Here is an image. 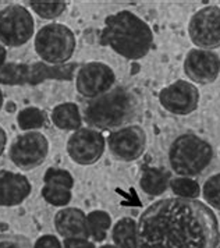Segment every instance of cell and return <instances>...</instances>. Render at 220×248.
Segmentation results:
<instances>
[{
  "instance_id": "obj_1",
  "label": "cell",
  "mask_w": 220,
  "mask_h": 248,
  "mask_svg": "<svg viewBox=\"0 0 220 248\" xmlns=\"http://www.w3.org/2000/svg\"><path fill=\"white\" fill-rule=\"evenodd\" d=\"M219 243L218 217L198 200L156 201L138 222V248H218Z\"/></svg>"
},
{
  "instance_id": "obj_2",
  "label": "cell",
  "mask_w": 220,
  "mask_h": 248,
  "mask_svg": "<svg viewBox=\"0 0 220 248\" xmlns=\"http://www.w3.org/2000/svg\"><path fill=\"white\" fill-rule=\"evenodd\" d=\"M99 42L128 60H140L149 53L154 45V34L137 14L121 10L105 20Z\"/></svg>"
},
{
  "instance_id": "obj_3",
  "label": "cell",
  "mask_w": 220,
  "mask_h": 248,
  "mask_svg": "<svg viewBox=\"0 0 220 248\" xmlns=\"http://www.w3.org/2000/svg\"><path fill=\"white\" fill-rule=\"evenodd\" d=\"M140 113V99L131 90L116 87L91 99L85 106L84 122L95 130H117L132 122Z\"/></svg>"
},
{
  "instance_id": "obj_4",
  "label": "cell",
  "mask_w": 220,
  "mask_h": 248,
  "mask_svg": "<svg viewBox=\"0 0 220 248\" xmlns=\"http://www.w3.org/2000/svg\"><path fill=\"white\" fill-rule=\"evenodd\" d=\"M213 160V148L208 141L195 134L177 137L169 148V163L181 177L202 174Z\"/></svg>"
},
{
  "instance_id": "obj_5",
  "label": "cell",
  "mask_w": 220,
  "mask_h": 248,
  "mask_svg": "<svg viewBox=\"0 0 220 248\" xmlns=\"http://www.w3.org/2000/svg\"><path fill=\"white\" fill-rule=\"evenodd\" d=\"M77 63H66L60 66L47 64L45 62L35 63H6L0 70V84L20 87L39 85L45 81H71L74 78Z\"/></svg>"
},
{
  "instance_id": "obj_6",
  "label": "cell",
  "mask_w": 220,
  "mask_h": 248,
  "mask_svg": "<svg viewBox=\"0 0 220 248\" xmlns=\"http://www.w3.org/2000/svg\"><path fill=\"white\" fill-rule=\"evenodd\" d=\"M35 52L42 62L53 66L66 64L74 55L77 41L74 32L60 23L44 25L35 35Z\"/></svg>"
},
{
  "instance_id": "obj_7",
  "label": "cell",
  "mask_w": 220,
  "mask_h": 248,
  "mask_svg": "<svg viewBox=\"0 0 220 248\" xmlns=\"http://www.w3.org/2000/svg\"><path fill=\"white\" fill-rule=\"evenodd\" d=\"M35 31L32 14L21 4H10L0 10V44L18 47L31 41Z\"/></svg>"
},
{
  "instance_id": "obj_8",
  "label": "cell",
  "mask_w": 220,
  "mask_h": 248,
  "mask_svg": "<svg viewBox=\"0 0 220 248\" xmlns=\"http://www.w3.org/2000/svg\"><path fill=\"white\" fill-rule=\"evenodd\" d=\"M49 154L47 138L38 131H25L10 145V160L21 170H32L41 166Z\"/></svg>"
},
{
  "instance_id": "obj_9",
  "label": "cell",
  "mask_w": 220,
  "mask_h": 248,
  "mask_svg": "<svg viewBox=\"0 0 220 248\" xmlns=\"http://www.w3.org/2000/svg\"><path fill=\"white\" fill-rule=\"evenodd\" d=\"M188 34L199 49L220 47V7L206 6L195 13L188 24Z\"/></svg>"
},
{
  "instance_id": "obj_10",
  "label": "cell",
  "mask_w": 220,
  "mask_h": 248,
  "mask_svg": "<svg viewBox=\"0 0 220 248\" xmlns=\"http://www.w3.org/2000/svg\"><path fill=\"white\" fill-rule=\"evenodd\" d=\"M105 137L98 130L81 127L67 141V154L73 162L82 166L96 163L105 152Z\"/></svg>"
},
{
  "instance_id": "obj_11",
  "label": "cell",
  "mask_w": 220,
  "mask_h": 248,
  "mask_svg": "<svg viewBox=\"0 0 220 248\" xmlns=\"http://www.w3.org/2000/svg\"><path fill=\"white\" fill-rule=\"evenodd\" d=\"M116 82L113 68L102 62H91L81 66L76 77V90L88 99H95L111 90Z\"/></svg>"
},
{
  "instance_id": "obj_12",
  "label": "cell",
  "mask_w": 220,
  "mask_h": 248,
  "mask_svg": "<svg viewBox=\"0 0 220 248\" xmlns=\"http://www.w3.org/2000/svg\"><path fill=\"white\" fill-rule=\"evenodd\" d=\"M108 145L114 158L123 162H134L145 152L146 134L142 127L137 124L126 125L110 133Z\"/></svg>"
},
{
  "instance_id": "obj_13",
  "label": "cell",
  "mask_w": 220,
  "mask_h": 248,
  "mask_svg": "<svg viewBox=\"0 0 220 248\" xmlns=\"http://www.w3.org/2000/svg\"><path fill=\"white\" fill-rule=\"evenodd\" d=\"M159 102L167 112L177 116H187L198 108L199 91L194 84L178 79L160 91Z\"/></svg>"
},
{
  "instance_id": "obj_14",
  "label": "cell",
  "mask_w": 220,
  "mask_h": 248,
  "mask_svg": "<svg viewBox=\"0 0 220 248\" xmlns=\"http://www.w3.org/2000/svg\"><path fill=\"white\" fill-rule=\"evenodd\" d=\"M184 73L201 85L215 82L220 74V57L212 50L191 49L184 60Z\"/></svg>"
},
{
  "instance_id": "obj_15",
  "label": "cell",
  "mask_w": 220,
  "mask_h": 248,
  "mask_svg": "<svg viewBox=\"0 0 220 248\" xmlns=\"http://www.w3.org/2000/svg\"><path fill=\"white\" fill-rule=\"evenodd\" d=\"M32 186L21 174L10 170H0V206H17L31 194Z\"/></svg>"
},
{
  "instance_id": "obj_16",
  "label": "cell",
  "mask_w": 220,
  "mask_h": 248,
  "mask_svg": "<svg viewBox=\"0 0 220 248\" xmlns=\"http://www.w3.org/2000/svg\"><path fill=\"white\" fill-rule=\"evenodd\" d=\"M55 227L64 238L85 237L88 238L87 215L78 208H63L55 215Z\"/></svg>"
},
{
  "instance_id": "obj_17",
  "label": "cell",
  "mask_w": 220,
  "mask_h": 248,
  "mask_svg": "<svg viewBox=\"0 0 220 248\" xmlns=\"http://www.w3.org/2000/svg\"><path fill=\"white\" fill-rule=\"evenodd\" d=\"M52 122L57 128L64 131H77L81 128L82 116L79 108L73 102L57 105L52 110Z\"/></svg>"
},
{
  "instance_id": "obj_18",
  "label": "cell",
  "mask_w": 220,
  "mask_h": 248,
  "mask_svg": "<svg viewBox=\"0 0 220 248\" xmlns=\"http://www.w3.org/2000/svg\"><path fill=\"white\" fill-rule=\"evenodd\" d=\"M111 238L117 248H138V223L132 217H121L111 229Z\"/></svg>"
},
{
  "instance_id": "obj_19",
  "label": "cell",
  "mask_w": 220,
  "mask_h": 248,
  "mask_svg": "<svg viewBox=\"0 0 220 248\" xmlns=\"http://www.w3.org/2000/svg\"><path fill=\"white\" fill-rule=\"evenodd\" d=\"M170 176L165 170L157 168H145L140 179L142 191L148 195H162L170 187Z\"/></svg>"
},
{
  "instance_id": "obj_20",
  "label": "cell",
  "mask_w": 220,
  "mask_h": 248,
  "mask_svg": "<svg viewBox=\"0 0 220 248\" xmlns=\"http://www.w3.org/2000/svg\"><path fill=\"white\" fill-rule=\"evenodd\" d=\"M87 226H88L89 237L94 241L102 243L106 237L111 226V217L105 211H92L87 215Z\"/></svg>"
},
{
  "instance_id": "obj_21",
  "label": "cell",
  "mask_w": 220,
  "mask_h": 248,
  "mask_svg": "<svg viewBox=\"0 0 220 248\" xmlns=\"http://www.w3.org/2000/svg\"><path fill=\"white\" fill-rule=\"evenodd\" d=\"M30 6L41 18L55 20L60 17L67 9V3L63 0H32Z\"/></svg>"
},
{
  "instance_id": "obj_22",
  "label": "cell",
  "mask_w": 220,
  "mask_h": 248,
  "mask_svg": "<svg viewBox=\"0 0 220 248\" xmlns=\"http://www.w3.org/2000/svg\"><path fill=\"white\" fill-rule=\"evenodd\" d=\"M46 122L45 112L38 108H25L17 114V124L24 131H35L44 127Z\"/></svg>"
},
{
  "instance_id": "obj_23",
  "label": "cell",
  "mask_w": 220,
  "mask_h": 248,
  "mask_svg": "<svg viewBox=\"0 0 220 248\" xmlns=\"http://www.w3.org/2000/svg\"><path fill=\"white\" fill-rule=\"evenodd\" d=\"M170 188L178 198H188V200H197L202 188L199 187L198 181L192 177H176L170 180Z\"/></svg>"
},
{
  "instance_id": "obj_24",
  "label": "cell",
  "mask_w": 220,
  "mask_h": 248,
  "mask_svg": "<svg viewBox=\"0 0 220 248\" xmlns=\"http://www.w3.org/2000/svg\"><path fill=\"white\" fill-rule=\"evenodd\" d=\"M41 194L45 201L53 206H66L71 201V190L53 184H45Z\"/></svg>"
},
{
  "instance_id": "obj_25",
  "label": "cell",
  "mask_w": 220,
  "mask_h": 248,
  "mask_svg": "<svg viewBox=\"0 0 220 248\" xmlns=\"http://www.w3.org/2000/svg\"><path fill=\"white\" fill-rule=\"evenodd\" d=\"M201 194L204 195V200L209 203L212 208L220 211V173L210 176L209 179L205 181Z\"/></svg>"
},
{
  "instance_id": "obj_26",
  "label": "cell",
  "mask_w": 220,
  "mask_h": 248,
  "mask_svg": "<svg viewBox=\"0 0 220 248\" xmlns=\"http://www.w3.org/2000/svg\"><path fill=\"white\" fill-rule=\"evenodd\" d=\"M45 184H53L59 187H64L67 190H71L74 187V179L73 176L64 169L59 168H49L45 171L44 176Z\"/></svg>"
},
{
  "instance_id": "obj_27",
  "label": "cell",
  "mask_w": 220,
  "mask_h": 248,
  "mask_svg": "<svg viewBox=\"0 0 220 248\" xmlns=\"http://www.w3.org/2000/svg\"><path fill=\"white\" fill-rule=\"evenodd\" d=\"M0 248H33L28 237L13 233L0 234Z\"/></svg>"
},
{
  "instance_id": "obj_28",
  "label": "cell",
  "mask_w": 220,
  "mask_h": 248,
  "mask_svg": "<svg viewBox=\"0 0 220 248\" xmlns=\"http://www.w3.org/2000/svg\"><path fill=\"white\" fill-rule=\"evenodd\" d=\"M33 248H63V246L60 240L53 234H44L35 241Z\"/></svg>"
},
{
  "instance_id": "obj_29",
  "label": "cell",
  "mask_w": 220,
  "mask_h": 248,
  "mask_svg": "<svg viewBox=\"0 0 220 248\" xmlns=\"http://www.w3.org/2000/svg\"><path fill=\"white\" fill-rule=\"evenodd\" d=\"M63 248H96L92 241H89L85 237H71L64 238Z\"/></svg>"
},
{
  "instance_id": "obj_30",
  "label": "cell",
  "mask_w": 220,
  "mask_h": 248,
  "mask_svg": "<svg viewBox=\"0 0 220 248\" xmlns=\"http://www.w3.org/2000/svg\"><path fill=\"white\" fill-rule=\"evenodd\" d=\"M6 145H7V134H6L4 128L0 127V156L3 155V152L6 149Z\"/></svg>"
},
{
  "instance_id": "obj_31",
  "label": "cell",
  "mask_w": 220,
  "mask_h": 248,
  "mask_svg": "<svg viewBox=\"0 0 220 248\" xmlns=\"http://www.w3.org/2000/svg\"><path fill=\"white\" fill-rule=\"evenodd\" d=\"M6 56H7L6 47L0 44V70L3 68V66H4V64H6Z\"/></svg>"
},
{
  "instance_id": "obj_32",
  "label": "cell",
  "mask_w": 220,
  "mask_h": 248,
  "mask_svg": "<svg viewBox=\"0 0 220 248\" xmlns=\"http://www.w3.org/2000/svg\"><path fill=\"white\" fill-rule=\"evenodd\" d=\"M16 109V105H14V102H9V105H7V110L9 112H13Z\"/></svg>"
},
{
  "instance_id": "obj_33",
  "label": "cell",
  "mask_w": 220,
  "mask_h": 248,
  "mask_svg": "<svg viewBox=\"0 0 220 248\" xmlns=\"http://www.w3.org/2000/svg\"><path fill=\"white\" fill-rule=\"evenodd\" d=\"M1 108H3V92L0 90V110H1Z\"/></svg>"
},
{
  "instance_id": "obj_34",
  "label": "cell",
  "mask_w": 220,
  "mask_h": 248,
  "mask_svg": "<svg viewBox=\"0 0 220 248\" xmlns=\"http://www.w3.org/2000/svg\"><path fill=\"white\" fill-rule=\"evenodd\" d=\"M99 248H117L116 246H111V244H106V246H102Z\"/></svg>"
},
{
  "instance_id": "obj_35",
  "label": "cell",
  "mask_w": 220,
  "mask_h": 248,
  "mask_svg": "<svg viewBox=\"0 0 220 248\" xmlns=\"http://www.w3.org/2000/svg\"><path fill=\"white\" fill-rule=\"evenodd\" d=\"M218 248H220V243H219V246H218Z\"/></svg>"
}]
</instances>
